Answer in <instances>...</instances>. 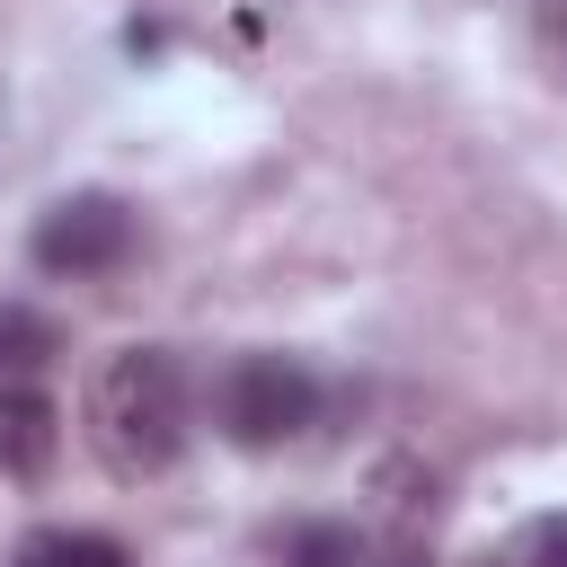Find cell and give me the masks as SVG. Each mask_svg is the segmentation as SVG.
<instances>
[{
    "mask_svg": "<svg viewBox=\"0 0 567 567\" xmlns=\"http://www.w3.org/2000/svg\"><path fill=\"white\" fill-rule=\"evenodd\" d=\"M89 443L115 478H159L186 452V363L168 346H124L89 381Z\"/></svg>",
    "mask_w": 567,
    "mask_h": 567,
    "instance_id": "6da1fadb",
    "label": "cell"
},
{
    "mask_svg": "<svg viewBox=\"0 0 567 567\" xmlns=\"http://www.w3.org/2000/svg\"><path fill=\"white\" fill-rule=\"evenodd\" d=\"M310 416H319V381L292 354H239L213 381V425L239 452H284L292 434H310Z\"/></svg>",
    "mask_w": 567,
    "mask_h": 567,
    "instance_id": "7a4b0ae2",
    "label": "cell"
},
{
    "mask_svg": "<svg viewBox=\"0 0 567 567\" xmlns=\"http://www.w3.org/2000/svg\"><path fill=\"white\" fill-rule=\"evenodd\" d=\"M27 257L44 275H115L133 257V204L106 195V186H80V195H53L27 230Z\"/></svg>",
    "mask_w": 567,
    "mask_h": 567,
    "instance_id": "3957f363",
    "label": "cell"
},
{
    "mask_svg": "<svg viewBox=\"0 0 567 567\" xmlns=\"http://www.w3.org/2000/svg\"><path fill=\"white\" fill-rule=\"evenodd\" d=\"M62 461V408L35 381H0V470L9 478H44Z\"/></svg>",
    "mask_w": 567,
    "mask_h": 567,
    "instance_id": "277c9868",
    "label": "cell"
},
{
    "mask_svg": "<svg viewBox=\"0 0 567 567\" xmlns=\"http://www.w3.org/2000/svg\"><path fill=\"white\" fill-rule=\"evenodd\" d=\"M9 567H133V549L115 532H71V523H44L9 549Z\"/></svg>",
    "mask_w": 567,
    "mask_h": 567,
    "instance_id": "5b68a950",
    "label": "cell"
},
{
    "mask_svg": "<svg viewBox=\"0 0 567 567\" xmlns=\"http://www.w3.org/2000/svg\"><path fill=\"white\" fill-rule=\"evenodd\" d=\"M275 558L284 567H363V532L354 523H292Z\"/></svg>",
    "mask_w": 567,
    "mask_h": 567,
    "instance_id": "8992f818",
    "label": "cell"
},
{
    "mask_svg": "<svg viewBox=\"0 0 567 567\" xmlns=\"http://www.w3.org/2000/svg\"><path fill=\"white\" fill-rule=\"evenodd\" d=\"M53 354H62V328H53L44 310L9 301V310H0V372H35V363H53Z\"/></svg>",
    "mask_w": 567,
    "mask_h": 567,
    "instance_id": "52a82bcc",
    "label": "cell"
},
{
    "mask_svg": "<svg viewBox=\"0 0 567 567\" xmlns=\"http://www.w3.org/2000/svg\"><path fill=\"white\" fill-rule=\"evenodd\" d=\"M496 567H567V514H532V523L496 549Z\"/></svg>",
    "mask_w": 567,
    "mask_h": 567,
    "instance_id": "ba28073f",
    "label": "cell"
}]
</instances>
